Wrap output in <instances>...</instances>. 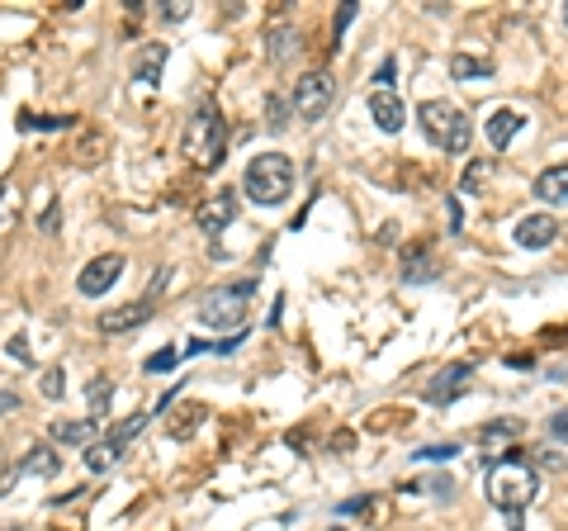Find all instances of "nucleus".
Here are the masks:
<instances>
[{
	"label": "nucleus",
	"mask_w": 568,
	"mask_h": 531,
	"mask_svg": "<svg viewBox=\"0 0 568 531\" xmlns=\"http://www.w3.org/2000/svg\"><path fill=\"white\" fill-rule=\"evenodd\" d=\"M119 275H124V257H119V252H105V257L86 261V271L76 275V290L86 294V299H100V294H105Z\"/></svg>",
	"instance_id": "nucleus-7"
},
{
	"label": "nucleus",
	"mask_w": 568,
	"mask_h": 531,
	"mask_svg": "<svg viewBox=\"0 0 568 531\" xmlns=\"http://www.w3.org/2000/svg\"><path fill=\"white\" fill-rule=\"evenodd\" d=\"M540 460H545L550 470H568V451H564V446H554V451L545 446V456H540Z\"/></svg>",
	"instance_id": "nucleus-30"
},
{
	"label": "nucleus",
	"mask_w": 568,
	"mask_h": 531,
	"mask_svg": "<svg viewBox=\"0 0 568 531\" xmlns=\"http://www.w3.org/2000/svg\"><path fill=\"white\" fill-rule=\"evenodd\" d=\"M242 190H247L251 204H284L294 195V162L284 157V152H261V157H251L247 176H242Z\"/></svg>",
	"instance_id": "nucleus-3"
},
{
	"label": "nucleus",
	"mask_w": 568,
	"mask_h": 531,
	"mask_svg": "<svg viewBox=\"0 0 568 531\" xmlns=\"http://www.w3.org/2000/svg\"><path fill=\"white\" fill-rule=\"evenodd\" d=\"M299 53V34L294 29H275L270 34V62H284V57Z\"/></svg>",
	"instance_id": "nucleus-21"
},
{
	"label": "nucleus",
	"mask_w": 568,
	"mask_h": 531,
	"mask_svg": "<svg viewBox=\"0 0 568 531\" xmlns=\"http://www.w3.org/2000/svg\"><path fill=\"white\" fill-rule=\"evenodd\" d=\"M0 531H10V527H5V522H0Z\"/></svg>",
	"instance_id": "nucleus-34"
},
{
	"label": "nucleus",
	"mask_w": 568,
	"mask_h": 531,
	"mask_svg": "<svg viewBox=\"0 0 568 531\" xmlns=\"http://www.w3.org/2000/svg\"><path fill=\"white\" fill-rule=\"evenodd\" d=\"M251 294H256V280L247 285H213L204 299H199V323L209 332H237L247 328V309H251Z\"/></svg>",
	"instance_id": "nucleus-4"
},
{
	"label": "nucleus",
	"mask_w": 568,
	"mask_h": 531,
	"mask_svg": "<svg viewBox=\"0 0 568 531\" xmlns=\"http://www.w3.org/2000/svg\"><path fill=\"white\" fill-rule=\"evenodd\" d=\"M5 356H10L15 366H34V351H29L24 337H10V342H5Z\"/></svg>",
	"instance_id": "nucleus-25"
},
{
	"label": "nucleus",
	"mask_w": 568,
	"mask_h": 531,
	"mask_svg": "<svg viewBox=\"0 0 568 531\" xmlns=\"http://www.w3.org/2000/svg\"><path fill=\"white\" fill-rule=\"evenodd\" d=\"M38 228H43V233H57V228H62V209L48 204V209H43V219H38Z\"/></svg>",
	"instance_id": "nucleus-28"
},
{
	"label": "nucleus",
	"mask_w": 568,
	"mask_h": 531,
	"mask_svg": "<svg viewBox=\"0 0 568 531\" xmlns=\"http://www.w3.org/2000/svg\"><path fill=\"white\" fill-rule=\"evenodd\" d=\"M488 181V162H474L464 171V195H479V185Z\"/></svg>",
	"instance_id": "nucleus-26"
},
{
	"label": "nucleus",
	"mask_w": 568,
	"mask_h": 531,
	"mask_svg": "<svg viewBox=\"0 0 568 531\" xmlns=\"http://www.w3.org/2000/svg\"><path fill=\"white\" fill-rule=\"evenodd\" d=\"M147 318H152V299H142V304H124V309H105V313H100V332H105V337H119V332L142 328Z\"/></svg>",
	"instance_id": "nucleus-11"
},
{
	"label": "nucleus",
	"mask_w": 568,
	"mask_h": 531,
	"mask_svg": "<svg viewBox=\"0 0 568 531\" xmlns=\"http://www.w3.org/2000/svg\"><path fill=\"white\" fill-rule=\"evenodd\" d=\"M19 470H24V475H57V470H62V456H57L53 446H34Z\"/></svg>",
	"instance_id": "nucleus-18"
},
{
	"label": "nucleus",
	"mask_w": 568,
	"mask_h": 531,
	"mask_svg": "<svg viewBox=\"0 0 568 531\" xmlns=\"http://www.w3.org/2000/svg\"><path fill=\"white\" fill-rule=\"evenodd\" d=\"M0 195H5V190H0Z\"/></svg>",
	"instance_id": "nucleus-36"
},
{
	"label": "nucleus",
	"mask_w": 568,
	"mask_h": 531,
	"mask_svg": "<svg viewBox=\"0 0 568 531\" xmlns=\"http://www.w3.org/2000/svg\"><path fill=\"white\" fill-rule=\"evenodd\" d=\"M166 57H171V48L166 43H142V53L133 57V81H157L161 76V67H166Z\"/></svg>",
	"instance_id": "nucleus-15"
},
{
	"label": "nucleus",
	"mask_w": 568,
	"mask_h": 531,
	"mask_svg": "<svg viewBox=\"0 0 568 531\" xmlns=\"http://www.w3.org/2000/svg\"><path fill=\"white\" fill-rule=\"evenodd\" d=\"M332 531H346V527H332Z\"/></svg>",
	"instance_id": "nucleus-35"
},
{
	"label": "nucleus",
	"mask_w": 568,
	"mask_h": 531,
	"mask_svg": "<svg viewBox=\"0 0 568 531\" xmlns=\"http://www.w3.org/2000/svg\"><path fill=\"white\" fill-rule=\"evenodd\" d=\"M516 247H526V252H545L554 238H559V223H554V214H531V219L516 223Z\"/></svg>",
	"instance_id": "nucleus-10"
},
{
	"label": "nucleus",
	"mask_w": 568,
	"mask_h": 531,
	"mask_svg": "<svg viewBox=\"0 0 568 531\" xmlns=\"http://www.w3.org/2000/svg\"><path fill=\"white\" fill-rule=\"evenodd\" d=\"M332 95H337L332 72H303L299 81H294V114H299V119H322L327 105H332Z\"/></svg>",
	"instance_id": "nucleus-6"
},
{
	"label": "nucleus",
	"mask_w": 568,
	"mask_h": 531,
	"mask_svg": "<svg viewBox=\"0 0 568 531\" xmlns=\"http://www.w3.org/2000/svg\"><path fill=\"white\" fill-rule=\"evenodd\" d=\"M417 119H422V133L441 147V152H455V157H460V152H469V143H474L469 114L455 110L450 100H426L422 110H417Z\"/></svg>",
	"instance_id": "nucleus-5"
},
{
	"label": "nucleus",
	"mask_w": 568,
	"mask_h": 531,
	"mask_svg": "<svg viewBox=\"0 0 568 531\" xmlns=\"http://www.w3.org/2000/svg\"><path fill=\"white\" fill-rule=\"evenodd\" d=\"M38 389H43V399H62V394H67V375H62V366L43 370V380H38Z\"/></svg>",
	"instance_id": "nucleus-24"
},
{
	"label": "nucleus",
	"mask_w": 568,
	"mask_h": 531,
	"mask_svg": "<svg viewBox=\"0 0 568 531\" xmlns=\"http://www.w3.org/2000/svg\"><path fill=\"white\" fill-rule=\"evenodd\" d=\"M516 432H521V422H488V427L479 432V446L493 451V446H502V441H512Z\"/></svg>",
	"instance_id": "nucleus-22"
},
{
	"label": "nucleus",
	"mask_w": 568,
	"mask_h": 531,
	"mask_svg": "<svg viewBox=\"0 0 568 531\" xmlns=\"http://www.w3.org/2000/svg\"><path fill=\"white\" fill-rule=\"evenodd\" d=\"M176 361H180V351L171 347V351H157V356H147V370L157 375V370H176Z\"/></svg>",
	"instance_id": "nucleus-27"
},
{
	"label": "nucleus",
	"mask_w": 568,
	"mask_h": 531,
	"mask_svg": "<svg viewBox=\"0 0 568 531\" xmlns=\"http://www.w3.org/2000/svg\"><path fill=\"white\" fill-rule=\"evenodd\" d=\"M374 81H379V91H384V81H393V57H384V67L374 72Z\"/></svg>",
	"instance_id": "nucleus-32"
},
{
	"label": "nucleus",
	"mask_w": 568,
	"mask_h": 531,
	"mask_svg": "<svg viewBox=\"0 0 568 531\" xmlns=\"http://www.w3.org/2000/svg\"><path fill=\"white\" fill-rule=\"evenodd\" d=\"M232 219H237V195H232V190H218V195L199 209V228H204V233H223Z\"/></svg>",
	"instance_id": "nucleus-13"
},
{
	"label": "nucleus",
	"mask_w": 568,
	"mask_h": 531,
	"mask_svg": "<svg viewBox=\"0 0 568 531\" xmlns=\"http://www.w3.org/2000/svg\"><path fill=\"white\" fill-rule=\"evenodd\" d=\"M550 437L554 441H568V408H559V413L550 418Z\"/></svg>",
	"instance_id": "nucleus-29"
},
{
	"label": "nucleus",
	"mask_w": 568,
	"mask_h": 531,
	"mask_svg": "<svg viewBox=\"0 0 568 531\" xmlns=\"http://www.w3.org/2000/svg\"><path fill=\"white\" fill-rule=\"evenodd\" d=\"M535 200L545 204H568V166H550L535 176Z\"/></svg>",
	"instance_id": "nucleus-16"
},
{
	"label": "nucleus",
	"mask_w": 568,
	"mask_h": 531,
	"mask_svg": "<svg viewBox=\"0 0 568 531\" xmlns=\"http://www.w3.org/2000/svg\"><path fill=\"white\" fill-rule=\"evenodd\" d=\"M469 380H474V366H464V361L436 370V380L426 385V403H450V399H460Z\"/></svg>",
	"instance_id": "nucleus-9"
},
{
	"label": "nucleus",
	"mask_w": 568,
	"mask_h": 531,
	"mask_svg": "<svg viewBox=\"0 0 568 531\" xmlns=\"http://www.w3.org/2000/svg\"><path fill=\"white\" fill-rule=\"evenodd\" d=\"M48 437H53L57 446H90V441H100L95 437V422H86V418H57L53 427H48Z\"/></svg>",
	"instance_id": "nucleus-14"
},
{
	"label": "nucleus",
	"mask_w": 568,
	"mask_h": 531,
	"mask_svg": "<svg viewBox=\"0 0 568 531\" xmlns=\"http://www.w3.org/2000/svg\"><path fill=\"white\" fill-rule=\"evenodd\" d=\"M526 129V114L512 110V105H502V110L488 114V124H483V133H488V143L502 152V147H512V138Z\"/></svg>",
	"instance_id": "nucleus-12"
},
{
	"label": "nucleus",
	"mask_w": 568,
	"mask_h": 531,
	"mask_svg": "<svg viewBox=\"0 0 568 531\" xmlns=\"http://www.w3.org/2000/svg\"><path fill=\"white\" fill-rule=\"evenodd\" d=\"M365 110H370L374 129H384V133H398L403 124H408V105H403V95L389 91V86H384V91H370Z\"/></svg>",
	"instance_id": "nucleus-8"
},
{
	"label": "nucleus",
	"mask_w": 568,
	"mask_h": 531,
	"mask_svg": "<svg viewBox=\"0 0 568 531\" xmlns=\"http://www.w3.org/2000/svg\"><path fill=\"white\" fill-rule=\"evenodd\" d=\"M535 489H540V479H535V470L521 456H502L493 470H488V484H483L488 503L502 508V513H512V517L531 508Z\"/></svg>",
	"instance_id": "nucleus-1"
},
{
	"label": "nucleus",
	"mask_w": 568,
	"mask_h": 531,
	"mask_svg": "<svg viewBox=\"0 0 568 531\" xmlns=\"http://www.w3.org/2000/svg\"><path fill=\"white\" fill-rule=\"evenodd\" d=\"M403 280H412V285H417V280H431V261H426L422 247H412L408 257H403Z\"/></svg>",
	"instance_id": "nucleus-23"
},
{
	"label": "nucleus",
	"mask_w": 568,
	"mask_h": 531,
	"mask_svg": "<svg viewBox=\"0 0 568 531\" xmlns=\"http://www.w3.org/2000/svg\"><path fill=\"white\" fill-rule=\"evenodd\" d=\"M445 456H455V446H450V441H445V446H426L417 460H445Z\"/></svg>",
	"instance_id": "nucleus-31"
},
{
	"label": "nucleus",
	"mask_w": 568,
	"mask_h": 531,
	"mask_svg": "<svg viewBox=\"0 0 568 531\" xmlns=\"http://www.w3.org/2000/svg\"><path fill=\"white\" fill-rule=\"evenodd\" d=\"M180 152L190 157L195 166H218L223 162V152H228V119L218 114V105H199L190 114V124H185V138H180Z\"/></svg>",
	"instance_id": "nucleus-2"
},
{
	"label": "nucleus",
	"mask_w": 568,
	"mask_h": 531,
	"mask_svg": "<svg viewBox=\"0 0 568 531\" xmlns=\"http://www.w3.org/2000/svg\"><path fill=\"white\" fill-rule=\"evenodd\" d=\"M450 72H455V81H469V86H474V76H493V62H488V57H469V53H460L455 57V62H450Z\"/></svg>",
	"instance_id": "nucleus-19"
},
{
	"label": "nucleus",
	"mask_w": 568,
	"mask_h": 531,
	"mask_svg": "<svg viewBox=\"0 0 568 531\" xmlns=\"http://www.w3.org/2000/svg\"><path fill=\"white\" fill-rule=\"evenodd\" d=\"M119 456H124V441H114V437L90 441L86 446V470L90 475H105V470H114V460Z\"/></svg>",
	"instance_id": "nucleus-17"
},
{
	"label": "nucleus",
	"mask_w": 568,
	"mask_h": 531,
	"mask_svg": "<svg viewBox=\"0 0 568 531\" xmlns=\"http://www.w3.org/2000/svg\"><path fill=\"white\" fill-rule=\"evenodd\" d=\"M351 19H355V5H341V15H337V34L346 29V24H351Z\"/></svg>",
	"instance_id": "nucleus-33"
},
{
	"label": "nucleus",
	"mask_w": 568,
	"mask_h": 531,
	"mask_svg": "<svg viewBox=\"0 0 568 531\" xmlns=\"http://www.w3.org/2000/svg\"><path fill=\"white\" fill-rule=\"evenodd\" d=\"M109 394H114V380H109V375H95L90 389H86V403H90V413H95V418L109 408Z\"/></svg>",
	"instance_id": "nucleus-20"
}]
</instances>
